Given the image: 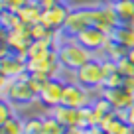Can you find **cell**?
Masks as SVG:
<instances>
[{"mask_svg": "<svg viewBox=\"0 0 134 134\" xmlns=\"http://www.w3.org/2000/svg\"><path fill=\"white\" fill-rule=\"evenodd\" d=\"M91 26H93V6H77V8H71L63 30L69 36H77L79 32L91 28Z\"/></svg>", "mask_w": 134, "mask_h": 134, "instance_id": "52a82bcc", "label": "cell"}, {"mask_svg": "<svg viewBox=\"0 0 134 134\" xmlns=\"http://www.w3.org/2000/svg\"><path fill=\"white\" fill-rule=\"evenodd\" d=\"M116 67H118V73H120V75H124V77H132V75H134V63L128 59V55H126V57H122V59H118V61H116Z\"/></svg>", "mask_w": 134, "mask_h": 134, "instance_id": "4316f807", "label": "cell"}, {"mask_svg": "<svg viewBox=\"0 0 134 134\" xmlns=\"http://www.w3.org/2000/svg\"><path fill=\"white\" fill-rule=\"evenodd\" d=\"M128 24H130V26H132V28H134V18H132V20H130V22H128Z\"/></svg>", "mask_w": 134, "mask_h": 134, "instance_id": "d590c367", "label": "cell"}, {"mask_svg": "<svg viewBox=\"0 0 134 134\" xmlns=\"http://www.w3.org/2000/svg\"><path fill=\"white\" fill-rule=\"evenodd\" d=\"M0 134H24V120L18 116L10 118L8 122L0 124Z\"/></svg>", "mask_w": 134, "mask_h": 134, "instance_id": "ffe728a7", "label": "cell"}, {"mask_svg": "<svg viewBox=\"0 0 134 134\" xmlns=\"http://www.w3.org/2000/svg\"><path fill=\"white\" fill-rule=\"evenodd\" d=\"M14 116H16L14 103H12V100H2V105H0V124L8 122L10 118H14Z\"/></svg>", "mask_w": 134, "mask_h": 134, "instance_id": "cb8c5ba5", "label": "cell"}, {"mask_svg": "<svg viewBox=\"0 0 134 134\" xmlns=\"http://www.w3.org/2000/svg\"><path fill=\"white\" fill-rule=\"evenodd\" d=\"M49 114L57 118L65 128H77L79 126V109H71V107L59 105L55 109H49Z\"/></svg>", "mask_w": 134, "mask_h": 134, "instance_id": "4fadbf2b", "label": "cell"}, {"mask_svg": "<svg viewBox=\"0 0 134 134\" xmlns=\"http://www.w3.org/2000/svg\"><path fill=\"white\" fill-rule=\"evenodd\" d=\"M113 40L116 43H120L122 47H126L128 51L134 49V28L130 24H120L116 30H114Z\"/></svg>", "mask_w": 134, "mask_h": 134, "instance_id": "9a60e30c", "label": "cell"}, {"mask_svg": "<svg viewBox=\"0 0 134 134\" xmlns=\"http://www.w3.org/2000/svg\"><path fill=\"white\" fill-rule=\"evenodd\" d=\"M100 61H103V73H105V79H107V77H110L113 73L118 71L116 61H110V59H100Z\"/></svg>", "mask_w": 134, "mask_h": 134, "instance_id": "83f0119b", "label": "cell"}, {"mask_svg": "<svg viewBox=\"0 0 134 134\" xmlns=\"http://www.w3.org/2000/svg\"><path fill=\"white\" fill-rule=\"evenodd\" d=\"M99 95L105 97L110 105H113L114 110H118V109L130 110V109L134 107V89H128V87L105 89V87H100V89H99Z\"/></svg>", "mask_w": 134, "mask_h": 134, "instance_id": "ba28073f", "label": "cell"}, {"mask_svg": "<svg viewBox=\"0 0 134 134\" xmlns=\"http://www.w3.org/2000/svg\"><path fill=\"white\" fill-rule=\"evenodd\" d=\"M114 10H116L122 24H128L134 18V0H120V2L114 4Z\"/></svg>", "mask_w": 134, "mask_h": 134, "instance_id": "e0dca14e", "label": "cell"}, {"mask_svg": "<svg viewBox=\"0 0 134 134\" xmlns=\"http://www.w3.org/2000/svg\"><path fill=\"white\" fill-rule=\"evenodd\" d=\"M73 81H77L79 85H83V87L91 89V91H95V89H100V87H103V83H105L103 61H100L99 57H95V59H91L89 63H85L81 69L73 71Z\"/></svg>", "mask_w": 134, "mask_h": 134, "instance_id": "7a4b0ae2", "label": "cell"}, {"mask_svg": "<svg viewBox=\"0 0 134 134\" xmlns=\"http://www.w3.org/2000/svg\"><path fill=\"white\" fill-rule=\"evenodd\" d=\"M51 51H55L53 46H51V40H34L30 49H28V59L47 57Z\"/></svg>", "mask_w": 134, "mask_h": 134, "instance_id": "2e32d148", "label": "cell"}, {"mask_svg": "<svg viewBox=\"0 0 134 134\" xmlns=\"http://www.w3.org/2000/svg\"><path fill=\"white\" fill-rule=\"evenodd\" d=\"M65 134H83V128H67Z\"/></svg>", "mask_w": 134, "mask_h": 134, "instance_id": "1f68e13d", "label": "cell"}, {"mask_svg": "<svg viewBox=\"0 0 134 134\" xmlns=\"http://www.w3.org/2000/svg\"><path fill=\"white\" fill-rule=\"evenodd\" d=\"M18 16H20L22 24L26 26H34V24H40L42 22V16H43V10L40 8L34 0H28V4L24 6V8L18 12Z\"/></svg>", "mask_w": 134, "mask_h": 134, "instance_id": "5bb4252c", "label": "cell"}, {"mask_svg": "<svg viewBox=\"0 0 134 134\" xmlns=\"http://www.w3.org/2000/svg\"><path fill=\"white\" fill-rule=\"evenodd\" d=\"M93 109H95L97 110V113H99V114H103V116H105V114H109V113H113V105H110V103H109V100H107L105 99V97H103V95H99V97H95V100H93Z\"/></svg>", "mask_w": 134, "mask_h": 134, "instance_id": "603a6c76", "label": "cell"}, {"mask_svg": "<svg viewBox=\"0 0 134 134\" xmlns=\"http://www.w3.org/2000/svg\"><path fill=\"white\" fill-rule=\"evenodd\" d=\"M128 124H130V126L134 128V107H132V109L128 110Z\"/></svg>", "mask_w": 134, "mask_h": 134, "instance_id": "4dcf8cb0", "label": "cell"}, {"mask_svg": "<svg viewBox=\"0 0 134 134\" xmlns=\"http://www.w3.org/2000/svg\"><path fill=\"white\" fill-rule=\"evenodd\" d=\"M128 59L134 63V49H130V51H128Z\"/></svg>", "mask_w": 134, "mask_h": 134, "instance_id": "836d02e7", "label": "cell"}, {"mask_svg": "<svg viewBox=\"0 0 134 134\" xmlns=\"http://www.w3.org/2000/svg\"><path fill=\"white\" fill-rule=\"evenodd\" d=\"M42 118H43V134H65L67 128L57 120V118H53L51 114L42 116Z\"/></svg>", "mask_w": 134, "mask_h": 134, "instance_id": "d6986e66", "label": "cell"}, {"mask_svg": "<svg viewBox=\"0 0 134 134\" xmlns=\"http://www.w3.org/2000/svg\"><path fill=\"white\" fill-rule=\"evenodd\" d=\"M124 87L134 89V75H132V77H126V85H124Z\"/></svg>", "mask_w": 134, "mask_h": 134, "instance_id": "d6a6232c", "label": "cell"}, {"mask_svg": "<svg viewBox=\"0 0 134 134\" xmlns=\"http://www.w3.org/2000/svg\"><path fill=\"white\" fill-rule=\"evenodd\" d=\"M63 91H65V81L63 79H49L43 85L40 93V100L47 109H55L63 103Z\"/></svg>", "mask_w": 134, "mask_h": 134, "instance_id": "9c48e42d", "label": "cell"}, {"mask_svg": "<svg viewBox=\"0 0 134 134\" xmlns=\"http://www.w3.org/2000/svg\"><path fill=\"white\" fill-rule=\"evenodd\" d=\"M0 22H2V32H10V30H16L18 26H22L20 16L14 14V12H8V10H2Z\"/></svg>", "mask_w": 134, "mask_h": 134, "instance_id": "ac0fdd59", "label": "cell"}, {"mask_svg": "<svg viewBox=\"0 0 134 134\" xmlns=\"http://www.w3.org/2000/svg\"><path fill=\"white\" fill-rule=\"evenodd\" d=\"M2 42L18 55H24L28 57V49L32 46V34H30V26L22 24L16 30H10V32H2Z\"/></svg>", "mask_w": 134, "mask_h": 134, "instance_id": "8992f818", "label": "cell"}, {"mask_svg": "<svg viewBox=\"0 0 134 134\" xmlns=\"http://www.w3.org/2000/svg\"><path fill=\"white\" fill-rule=\"evenodd\" d=\"M24 134H43V118L32 116L24 120Z\"/></svg>", "mask_w": 134, "mask_h": 134, "instance_id": "44dd1931", "label": "cell"}, {"mask_svg": "<svg viewBox=\"0 0 134 134\" xmlns=\"http://www.w3.org/2000/svg\"><path fill=\"white\" fill-rule=\"evenodd\" d=\"M2 100H12L14 105H30V103L40 100V99H38V95L32 91V87H30V79L28 81H16L14 79L12 87L8 89L6 99H2Z\"/></svg>", "mask_w": 134, "mask_h": 134, "instance_id": "30bf717a", "label": "cell"}, {"mask_svg": "<svg viewBox=\"0 0 134 134\" xmlns=\"http://www.w3.org/2000/svg\"><path fill=\"white\" fill-rule=\"evenodd\" d=\"M30 34H32V40H51V34H53V30L46 28V26L40 22V24L30 26Z\"/></svg>", "mask_w": 134, "mask_h": 134, "instance_id": "7402d4cb", "label": "cell"}, {"mask_svg": "<svg viewBox=\"0 0 134 134\" xmlns=\"http://www.w3.org/2000/svg\"><path fill=\"white\" fill-rule=\"evenodd\" d=\"M95 97L91 95V89L79 85L77 81H65V91H63V103L61 105L71 107V109H85L91 107Z\"/></svg>", "mask_w": 134, "mask_h": 134, "instance_id": "277c9868", "label": "cell"}, {"mask_svg": "<svg viewBox=\"0 0 134 134\" xmlns=\"http://www.w3.org/2000/svg\"><path fill=\"white\" fill-rule=\"evenodd\" d=\"M83 134H105V130L100 126H89V128L83 130Z\"/></svg>", "mask_w": 134, "mask_h": 134, "instance_id": "f546056e", "label": "cell"}, {"mask_svg": "<svg viewBox=\"0 0 134 134\" xmlns=\"http://www.w3.org/2000/svg\"><path fill=\"white\" fill-rule=\"evenodd\" d=\"M120 18H118L116 10H114V4L107 2V4H99L93 6V26L99 28L100 32H105L107 36H113L114 30L120 26Z\"/></svg>", "mask_w": 134, "mask_h": 134, "instance_id": "3957f363", "label": "cell"}, {"mask_svg": "<svg viewBox=\"0 0 134 134\" xmlns=\"http://www.w3.org/2000/svg\"><path fill=\"white\" fill-rule=\"evenodd\" d=\"M28 71V57L24 55L12 53L8 57L0 59V73L4 77H10V79H16L18 75Z\"/></svg>", "mask_w": 134, "mask_h": 134, "instance_id": "7c38bea8", "label": "cell"}, {"mask_svg": "<svg viewBox=\"0 0 134 134\" xmlns=\"http://www.w3.org/2000/svg\"><path fill=\"white\" fill-rule=\"evenodd\" d=\"M73 38H75L77 43H81V46L87 47L89 51H93L95 57H99V55L103 53V49L113 42V36H107L105 32H100V30L95 28V26H91V28L79 32L77 36H73Z\"/></svg>", "mask_w": 134, "mask_h": 134, "instance_id": "5b68a950", "label": "cell"}, {"mask_svg": "<svg viewBox=\"0 0 134 134\" xmlns=\"http://www.w3.org/2000/svg\"><path fill=\"white\" fill-rule=\"evenodd\" d=\"M57 55H59V63L65 71H77L85 63H89L91 59H95V53L89 51L87 47H83L81 43L75 42V38H71L67 43H63L61 47L57 49Z\"/></svg>", "mask_w": 134, "mask_h": 134, "instance_id": "6da1fadb", "label": "cell"}, {"mask_svg": "<svg viewBox=\"0 0 134 134\" xmlns=\"http://www.w3.org/2000/svg\"><path fill=\"white\" fill-rule=\"evenodd\" d=\"M124 85H126V77L116 71V73H113L110 77H107L105 83H103V87H105V89H120V87H124Z\"/></svg>", "mask_w": 134, "mask_h": 134, "instance_id": "d4e9b609", "label": "cell"}, {"mask_svg": "<svg viewBox=\"0 0 134 134\" xmlns=\"http://www.w3.org/2000/svg\"><path fill=\"white\" fill-rule=\"evenodd\" d=\"M34 2H36V4H38L40 8L43 10V12H46V10H49V8H53V6H57L61 0H34Z\"/></svg>", "mask_w": 134, "mask_h": 134, "instance_id": "f1b7e54d", "label": "cell"}, {"mask_svg": "<svg viewBox=\"0 0 134 134\" xmlns=\"http://www.w3.org/2000/svg\"><path fill=\"white\" fill-rule=\"evenodd\" d=\"M69 12H71V8H69L65 2H59L57 6H53V8L43 12L42 24L46 26V28H49V30H61L63 26H65V22H67Z\"/></svg>", "mask_w": 134, "mask_h": 134, "instance_id": "8fae6325", "label": "cell"}, {"mask_svg": "<svg viewBox=\"0 0 134 134\" xmlns=\"http://www.w3.org/2000/svg\"><path fill=\"white\" fill-rule=\"evenodd\" d=\"M26 4H28V0H0L2 10H8V12H14V14H18Z\"/></svg>", "mask_w": 134, "mask_h": 134, "instance_id": "484cf974", "label": "cell"}, {"mask_svg": "<svg viewBox=\"0 0 134 134\" xmlns=\"http://www.w3.org/2000/svg\"><path fill=\"white\" fill-rule=\"evenodd\" d=\"M109 2L110 4H116V2H120V0H109Z\"/></svg>", "mask_w": 134, "mask_h": 134, "instance_id": "e575fe53", "label": "cell"}]
</instances>
